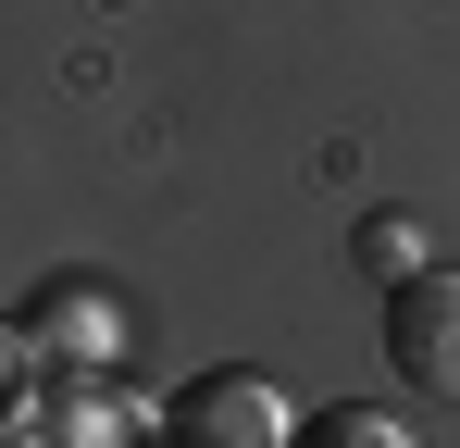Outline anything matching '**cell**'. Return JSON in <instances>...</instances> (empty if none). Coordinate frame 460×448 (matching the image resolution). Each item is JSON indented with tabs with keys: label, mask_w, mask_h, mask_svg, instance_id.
Segmentation results:
<instances>
[{
	"label": "cell",
	"mask_w": 460,
	"mask_h": 448,
	"mask_svg": "<svg viewBox=\"0 0 460 448\" xmlns=\"http://www.w3.org/2000/svg\"><path fill=\"white\" fill-rule=\"evenodd\" d=\"M361 262H374L385 287H398V274L423 262V237H411V224H398V212H374V224H361Z\"/></svg>",
	"instance_id": "6"
},
{
	"label": "cell",
	"mask_w": 460,
	"mask_h": 448,
	"mask_svg": "<svg viewBox=\"0 0 460 448\" xmlns=\"http://www.w3.org/2000/svg\"><path fill=\"white\" fill-rule=\"evenodd\" d=\"M13 324L38 336V362H63V373H100V362H112V299L87 287V274H50Z\"/></svg>",
	"instance_id": "3"
},
{
	"label": "cell",
	"mask_w": 460,
	"mask_h": 448,
	"mask_svg": "<svg viewBox=\"0 0 460 448\" xmlns=\"http://www.w3.org/2000/svg\"><path fill=\"white\" fill-rule=\"evenodd\" d=\"M162 436H174V448H287L299 424H287V399H274L249 362H225V373H199V386H174Z\"/></svg>",
	"instance_id": "2"
},
{
	"label": "cell",
	"mask_w": 460,
	"mask_h": 448,
	"mask_svg": "<svg viewBox=\"0 0 460 448\" xmlns=\"http://www.w3.org/2000/svg\"><path fill=\"white\" fill-rule=\"evenodd\" d=\"M112 436H125L112 399H63V448H112Z\"/></svg>",
	"instance_id": "7"
},
{
	"label": "cell",
	"mask_w": 460,
	"mask_h": 448,
	"mask_svg": "<svg viewBox=\"0 0 460 448\" xmlns=\"http://www.w3.org/2000/svg\"><path fill=\"white\" fill-rule=\"evenodd\" d=\"M385 373L411 399H460V274H398L385 287Z\"/></svg>",
	"instance_id": "1"
},
{
	"label": "cell",
	"mask_w": 460,
	"mask_h": 448,
	"mask_svg": "<svg viewBox=\"0 0 460 448\" xmlns=\"http://www.w3.org/2000/svg\"><path fill=\"white\" fill-rule=\"evenodd\" d=\"M287 448H411L398 436V411H374V399H349V411H311Z\"/></svg>",
	"instance_id": "4"
},
{
	"label": "cell",
	"mask_w": 460,
	"mask_h": 448,
	"mask_svg": "<svg viewBox=\"0 0 460 448\" xmlns=\"http://www.w3.org/2000/svg\"><path fill=\"white\" fill-rule=\"evenodd\" d=\"M25 411H38V336L0 324V424H25Z\"/></svg>",
	"instance_id": "5"
}]
</instances>
